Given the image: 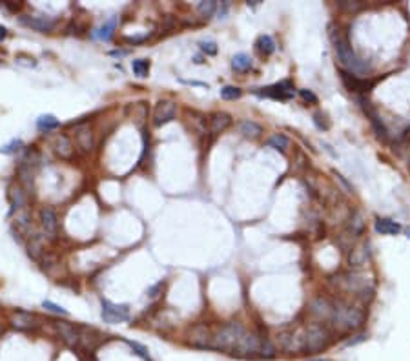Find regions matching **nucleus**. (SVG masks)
Segmentation results:
<instances>
[{
	"label": "nucleus",
	"instance_id": "nucleus-17",
	"mask_svg": "<svg viewBox=\"0 0 410 361\" xmlns=\"http://www.w3.org/2000/svg\"><path fill=\"white\" fill-rule=\"evenodd\" d=\"M341 79H343V82L346 84V88H350V90H354V91H368V90L374 86V80L356 79V77L344 73V71L341 73Z\"/></svg>",
	"mask_w": 410,
	"mask_h": 361
},
{
	"label": "nucleus",
	"instance_id": "nucleus-27",
	"mask_svg": "<svg viewBox=\"0 0 410 361\" xmlns=\"http://www.w3.org/2000/svg\"><path fill=\"white\" fill-rule=\"evenodd\" d=\"M268 144H270L272 148H275V150L285 152L286 148H288V139H286V135H283V134H275L268 139Z\"/></svg>",
	"mask_w": 410,
	"mask_h": 361
},
{
	"label": "nucleus",
	"instance_id": "nucleus-24",
	"mask_svg": "<svg viewBox=\"0 0 410 361\" xmlns=\"http://www.w3.org/2000/svg\"><path fill=\"white\" fill-rule=\"evenodd\" d=\"M80 341H84V345H86L88 348H95L100 343V336L97 334L95 330H88V328H82Z\"/></svg>",
	"mask_w": 410,
	"mask_h": 361
},
{
	"label": "nucleus",
	"instance_id": "nucleus-1",
	"mask_svg": "<svg viewBox=\"0 0 410 361\" xmlns=\"http://www.w3.org/2000/svg\"><path fill=\"white\" fill-rule=\"evenodd\" d=\"M330 40L332 44H334V47H336V53H338L341 64L344 68H348L354 73H364L366 71V66L357 59V55L354 53L350 42L346 39V33H344L341 27H336V26L330 27Z\"/></svg>",
	"mask_w": 410,
	"mask_h": 361
},
{
	"label": "nucleus",
	"instance_id": "nucleus-16",
	"mask_svg": "<svg viewBox=\"0 0 410 361\" xmlns=\"http://www.w3.org/2000/svg\"><path fill=\"white\" fill-rule=\"evenodd\" d=\"M292 90H294V86H292L288 80H285V82H281V84H275V86H272V88H266L263 93L268 95V97H273V99H290Z\"/></svg>",
	"mask_w": 410,
	"mask_h": 361
},
{
	"label": "nucleus",
	"instance_id": "nucleus-38",
	"mask_svg": "<svg viewBox=\"0 0 410 361\" xmlns=\"http://www.w3.org/2000/svg\"><path fill=\"white\" fill-rule=\"evenodd\" d=\"M299 95L304 102H310V104H318V97L312 93L310 90H299Z\"/></svg>",
	"mask_w": 410,
	"mask_h": 361
},
{
	"label": "nucleus",
	"instance_id": "nucleus-11",
	"mask_svg": "<svg viewBox=\"0 0 410 361\" xmlns=\"http://www.w3.org/2000/svg\"><path fill=\"white\" fill-rule=\"evenodd\" d=\"M55 328L62 339L66 341L69 347H77L80 343V334L77 332V328L71 327L69 323H64V321H57L55 323Z\"/></svg>",
	"mask_w": 410,
	"mask_h": 361
},
{
	"label": "nucleus",
	"instance_id": "nucleus-13",
	"mask_svg": "<svg viewBox=\"0 0 410 361\" xmlns=\"http://www.w3.org/2000/svg\"><path fill=\"white\" fill-rule=\"evenodd\" d=\"M11 325L15 328H19V330H31V328L37 327V317L33 314H29V312L19 310V312L11 314Z\"/></svg>",
	"mask_w": 410,
	"mask_h": 361
},
{
	"label": "nucleus",
	"instance_id": "nucleus-34",
	"mask_svg": "<svg viewBox=\"0 0 410 361\" xmlns=\"http://www.w3.org/2000/svg\"><path fill=\"white\" fill-rule=\"evenodd\" d=\"M17 226H19L22 232H27V230L31 228V221H29L27 212H22V214L17 215Z\"/></svg>",
	"mask_w": 410,
	"mask_h": 361
},
{
	"label": "nucleus",
	"instance_id": "nucleus-39",
	"mask_svg": "<svg viewBox=\"0 0 410 361\" xmlns=\"http://www.w3.org/2000/svg\"><path fill=\"white\" fill-rule=\"evenodd\" d=\"M201 47H203V51H206L208 55H215V53H217V46H215V42H203V44H201Z\"/></svg>",
	"mask_w": 410,
	"mask_h": 361
},
{
	"label": "nucleus",
	"instance_id": "nucleus-3",
	"mask_svg": "<svg viewBox=\"0 0 410 361\" xmlns=\"http://www.w3.org/2000/svg\"><path fill=\"white\" fill-rule=\"evenodd\" d=\"M332 321H334L336 325H339L341 328H346V330H357V328L363 327L364 312H363V308H357V307L334 308Z\"/></svg>",
	"mask_w": 410,
	"mask_h": 361
},
{
	"label": "nucleus",
	"instance_id": "nucleus-4",
	"mask_svg": "<svg viewBox=\"0 0 410 361\" xmlns=\"http://www.w3.org/2000/svg\"><path fill=\"white\" fill-rule=\"evenodd\" d=\"M330 345V332L328 328L314 323L306 328V352H321Z\"/></svg>",
	"mask_w": 410,
	"mask_h": 361
},
{
	"label": "nucleus",
	"instance_id": "nucleus-26",
	"mask_svg": "<svg viewBox=\"0 0 410 361\" xmlns=\"http://www.w3.org/2000/svg\"><path fill=\"white\" fill-rule=\"evenodd\" d=\"M232 66H233V69H237V71H248L251 68V59L245 53H237L232 60Z\"/></svg>",
	"mask_w": 410,
	"mask_h": 361
},
{
	"label": "nucleus",
	"instance_id": "nucleus-2",
	"mask_svg": "<svg viewBox=\"0 0 410 361\" xmlns=\"http://www.w3.org/2000/svg\"><path fill=\"white\" fill-rule=\"evenodd\" d=\"M246 330L241 323H228L226 327H223L217 334L212 338V347L215 350H233L235 345L239 343L241 336L245 334Z\"/></svg>",
	"mask_w": 410,
	"mask_h": 361
},
{
	"label": "nucleus",
	"instance_id": "nucleus-40",
	"mask_svg": "<svg viewBox=\"0 0 410 361\" xmlns=\"http://www.w3.org/2000/svg\"><path fill=\"white\" fill-rule=\"evenodd\" d=\"M130 347H132L133 350H137V354L142 356L144 360H148V350H146V347H142L139 343H133V341H130Z\"/></svg>",
	"mask_w": 410,
	"mask_h": 361
},
{
	"label": "nucleus",
	"instance_id": "nucleus-30",
	"mask_svg": "<svg viewBox=\"0 0 410 361\" xmlns=\"http://www.w3.org/2000/svg\"><path fill=\"white\" fill-rule=\"evenodd\" d=\"M132 68H133V73L137 75V77H146L148 71H150V62H148V60H142V59L133 60Z\"/></svg>",
	"mask_w": 410,
	"mask_h": 361
},
{
	"label": "nucleus",
	"instance_id": "nucleus-36",
	"mask_svg": "<svg viewBox=\"0 0 410 361\" xmlns=\"http://www.w3.org/2000/svg\"><path fill=\"white\" fill-rule=\"evenodd\" d=\"M113 27H115V19H112V20H110V22L106 24V26L100 27L99 33H97V37H99V39L108 40L110 37H112V33H113Z\"/></svg>",
	"mask_w": 410,
	"mask_h": 361
},
{
	"label": "nucleus",
	"instance_id": "nucleus-9",
	"mask_svg": "<svg viewBox=\"0 0 410 361\" xmlns=\"http://www.w3.org/2000/svg\"><path fill=\"white\" fill-rule=\"evenodd\" d=\"M20 22L24 26H29L37 31H51L55 27V20L46 15H22Z\"/></svg>",
	"mask_w": 410,
	"mask_h": 361
},
{
	"label": "nucleus",
	"instance_id": "nucleus-32",
	"mask_svg": "<svg viewBox=\"0 0 410 361\" xmlns=\"http://www.w3.org/2000/svg\"><path fill=\"white\" fill-rule=\"evenodd\" d=\"M241 93H243V91H241L237 86H225L221 90V97L225 100H235L241 97Z\"/></svg>",
	"mask_w": 410,
	"mask_h": 361
},
{
	"label": "nucleus",
	"instance_id": "nucleus-31",
	"mask_svg": "<svg viewBox=\"0 0 410 361\" xmlns=\"http://www.w3.org/2000/svg\"><path fill=\"white\" fill-rule=\"evenodd\" d=\"M364 259H366V250H364L363 247L356 248V250H352L350 257H348V261H350V265H363Z\"/></svg>",
	"mask_w": 410,
	"mask_h": 361
},
{
	"label": "nucleus",
	"instance_id": "nucleus-28",
	"mask_svg": "<svg viewBox=\"0 0 410 361\" xmlns=\"http://www.w3.org/2000/svg\"><path fill=\"white\" fill-rule=\"evenodd\" d=\"M215 9H217V2H213V0H206V2H199L197 6V11L203 17H212L213 13H215Z\"/></svg>",
	"mask_w": 410,
	"mask_h": 361
},
{
	"label": "nucleus",
	"instance_id": "nucleus-25",
	"mask_svg": "<svg viewBox=\"0 0 410 361\" xmlns=\"http://www.w3.org/2000/svg\"><path fill=\"white\" fill-rule=\"evenodd\" d=\"M37 126H39L40 132H49V130L59 128V119H55L53 115H42L37 120Z\"/></svg>",
	"mask_w": 410,
	"mask_h": 361
},
{
	"label": "nucleus",
	"instance_id": "nucleus-29",
	"mask_svg": "<svg viewBox=\"0 0 410 361\" xmlns=\"http://www.w3.org/2000/svg\"><path fill=\"white\" fill-rule=\"evenodd\" d=\"M19 174H20V179H22V182L26 184L27 190H31V188H33V174H31V168H27V164L24 162V164H20Z\"/></svg>",
	"mask_w": 410,
	"mask_h": 361
},
{
	"label": "nucleus",
	"instance_id": "nucleus-6",
	"mask_svg": "<svg viewBox=\"0 0 410 361\" xmlns=\"http://www.w3.org/2000/svg\"><path fill=\"white\" fill-rule=\"evenodd\" d=\"M175 115H177V104L173 100H160L153 112V124L155 126L166 124L175 119Z\"/></svg>",
	"mask_w": 410,
	"mask_h": 361
},
{
	"label": "nucleus",
	"instance_id": "nucleus-15",
	"mask_svg": "<svg viewBox=\"0 0 410 361\" xmlns=\"http://www.w3.org/2000/svg\"><path fill=\"white\" fill-rule=\"evenodd\" d=\"M53 148L55 152H57V155L62 157V159H69L73 155V144L66 135H57L53 139Z\"/></svg>",
	"mask_w": 410,
	"mask_h": 361
},
{
	"label": "nucleus",
	"instance_id": "nucleus-5",
	"mask_svg": "<svg viewBox=\"0 0 410 361\" xmlns=\"http://www.w3.org/2000/svg\"><path fill=\"white\" fill-rule=\"evenodd\" d=\"M279 347L285 352L290 354H299L306 350V328L296 330V332H283L279 334Z\"/></svg>",
	"mask_w": 410,
	"mask_h": 361
},
{
	"label": "nucleus",
	"instance_id": "nucleus-41",
	"mask_svg": "<svg viewBox=\"0 0 410 361\" xmlns=\"http://www.w3.org/2000/svg\"><path fill=\"white\" fill-rule=\"evenodd\" d=\"M20 144H22V142H20V140H13V142H11V144H9V146L2 148V150H0V152H4V154H11V152H15V146L19 148Z\"/></svg>",
	"mask_w": 410,
	"mask_h": 361
},
{
	"label": "nucleus",
	"instance_id": "nucleus-14",
	"mask_svg": "<svg viewBox=\"0 0 410 361\" xmlns=\"http://www.w3.org/2000/svg\"><path fill=\"white\" fill-rule=\"evenodd\" d=\"M212 338L213 336H210V330L201 325V327H195L192 330L190 343H192L193 347H199V348H210L212 347Z\"/></svg>",
	"mask_w": 410,
	"mask_h": 361
},
{
	"label": "nucleus",
	"instance_id": "nucleus-45",
	"mask_svg": "<svg viewBox=\"0 0 410 361\" xmlns=\"http://www.w3.org/2000/svg\"><path fill=\"white\" fill-rule=\"evenodd\" d=\"M407 237H409V239H410V226L407 228Z\"/></svg>",
	"mask_w": 410,
	"mask_h": 361
},
{
	"label": "nucleus",
	"instance_id": "nucleus-23",
	"mask_svg": "<svg viewBox=\"0 0 410 361\" xmlns=\"http://www.w3.org/2000/svg\"><path fill=\"white\" fill-rule=\"evenodd\" d=\"M9 199H11L13 208H22L26 203V194L20 186H11L9 188Z\"/></svg>",
	"mask_w": 410,
	"mask_h": 361
},
{
	"label": "nucleus",
	"instance_id": "nucleus-37",
	"mask_svg": "<svg viewBox=\"0 0 410 361\" xmlns=\"http://www.w3.org/2000/svg\"><path fill=\"white\" fill-rule=\"evenodd\" d=\"M42 307L47 308V310H51V312H55V314L68 316V310H64L62 307H59V305H55V303H51V301H44V303H42Z\"/></svg>",
	"mask_w": 410,
	"mask_h": 361
},
{
	"label": "nucleus",
	"instance_id": "nucleus-18",
	"mask_svg": "<svg viewBox=\"0 0 410 361\" xmlns=\"http://www.w3.org/2000/svg\"><path fill=\"white\" fill-rule=\"evenodd\" d=\"M376 232L381 235H397L401 232V225L392 219H377Z\"/></svg>",
	"mask_w": 410,
	"mask_h": 361
},
{
	"label": "nucleus",
	"instance_id": "nucleus-12",
	"mask_svg": "<svg viewBox=\"0 0 410 361\" xmlns=\"http://www.w3.org/2000/svg\"><path fill=\"white\" fill-rule=\"evenodd\" d=\"M75 134H77V142L82 152H91L93 146H95V139H93V132L91 128L88 124H80V126L75 128Z\"/></svg>",
	"mask_w": 410,
	"mask_h": 361
},
{
	"label": "nucleus",
	"instance_id": "nucleus-8",
	"mask_svg": "<svg viewBox=\"0 0 410 361\" xmlns=\"http://www.w3.org/2000/svg\"><path fill=\"white\" fill-rule=\"evenodd\" d=\"M261 341L255 334H250V332H245L241 336L239 343L235 345L233 352L243 356H251V354H259V348H261Z\"/></svg>",
	"mask_w": 410,
	"mask_h": 361
},
{
	"label": "nucleus",
	"instance_id": "nucleus-33",
	"mask_svg": "<svg viewBox=\"0 0 410 361\" xmlns=\"http://www.w3.org/2000/svg\"><path fill=\"white\" fill-rule=\"evenodd\" d=\"M259 356H263L266 360H272L275 356V347L268 339H263L261 341V348H259Z\"/></svg>",
	"mask_w": 410,
	"mask_h": 361
},
{
	"label": "nucleus",
	"instance_id": "nucleus-46",
	"mask_svg": "<svg viewBox=\"0 0 410 361\" xmlns=\"http://www.w3.org/2000/svg\"><path fill=\"white\" fill-rule=\"evenodd\" d=\"M0 332H2V325H0Z\"/></svg>",
	"mask_w": 410,
	"mask_h": 361
},
{
	"label": "nucleus",
	"instance_id": "nucleus-20",
	"mask_svg": "<svg viewBox=\"0 0 410 361\" xmlns=\"http://www.w3.org/2000/svg\"><path fill=\"white\" fill-rule=\"evenodd\" d=\"M312 312L318 316V317H332L334 308H332V305L326 299L319 297V299H316L312 303Z\"/></svg>",
	"mask_w": 410,
	"mask_h": 361
},
{
	"label": "nucleus",
	"instance_id": "nucleus-7",
	"mask_svg": "<svg viewBox=\"0 0 410 361\" xmlns=\"http://www.w3.org/2000/svg\"><path fill=\"white\" fill-rule=\"evenodd\" d=\"M102 319L108 323H120L130 319V308L126 305H113L104 301L102 303Z\"/></svg>",
	"mask_w": 410,
	"mask_h": 361
},
{
	"label": "nucleus",
	"instance_id": "nucleus-22",
	"mask_svg": "<svg viewBox=\"0 0 410 361\" xmlns=\"http://www.w3.org/2000/svg\"><path fill=\"white\" fill-rule=\"evenodd\" d=\"M257 49L263 55H272L275 51V42H273L270 35H261L257 40Z\"/></svg>",
	"mask_w": 410,
	"mask_h": 361
},
{
	"label": "nucleus",
	"instance_id": "nucleus-43",
	"mask_svg": "<svg viewBox=\"0 0 410 361\" xmlns=\"http://www.w3.org/2000/svg\"><path fill=\"white\" fill-rule=\"evenodd\" d=\"M160 287H162V283H159V285H155V287H152V288H150V292H148V294L152 295V297H155V295H157V290H159Z\"/></svg>",
	"mask_w": 410,
	"mask_h": 361
},
{
	"label": "nucleus",
	"instance_id": "nucleus-21",
	"mask_svg": "<svg viewBox=\"0 0 410 361\" xmlns=\"http://www.w3.org/2000/svg\"><path fill=\"white\" fill-rule=\"evenodd\" d=\"M239 130H241V134L245 137H251V139H255V137L263 134V128L259 126L257 122H253V120H243L239 124Z\"/></svg>",
	"mask_w": 410,
	"mask_h": 361
},
{
	"label": "nucleus",
	"instance_id": "nucleus-42",
	"mask_svg": "<svg viewBox=\"0 0 410 361\" xmlns=\"http://www.w3.org/2000/svg\"><path fill=\"white\" fill-rule=\"evenodd\" d=\"M336 179H338L339 182H341V184H343V188H344V190H346V192H348V194H350V192H352V188H350V184H348V182H346V180L343 179V175L336 174Z\"/></svg>",
	"mask_w": 410,
	"mask_h": 361
},
{
	"label": "nucleus",
	"instance_id": "nucleus-35",
	"mask_svg": "<svg viewBox=\"0 0 410 361\" xmlns=\"http://www.w3.org/2000/svg\"><path fill=\"white\" fill-rule=\"evenodd\" d=\"M40 252H42V241H40L37 235H33V237H31V243H29V255H31V257H39Z\"/></svg>",
	"mask_w": 410,
	"mask_h": 361
},
{
	"label": "nucleus",
	"instance_id": "nucleus-10",
	"mask_svg": "<svg viewBox=\"0 0 410 361\" xmlns=\"http://www.w3.org/2000/svg\"><path fill=\"white\" fill-rule=\"evenodd\" d=\"M39 217H40L42 230H44L49 237L57 235V232H59V219H57V214H55L53 210H51V208H42Z\"/></svg>",
	"mask_w": 410,
	"mask_h": 361
},
{
	"label": "nucleus",
	"instance_id": "nucleus-44",
	"mask_svg": "<svg viewBox=\"0 0 410 361\" xmlns=\"http://www.w3.org/2000/svg\"><path fill=\"white\" fill-rule=\"evenodd\" d=\"M4 39H6V27L0 26V40H4Z\"/></svg>",
	"mask_w": 410,
	"mask_h": 361
},
{
	"label": "nucleus",
	"instance_id": "nucleus-19",
	"mask_svg": "<svg viewBox=\"0 0 410 361\" xmlns=\"http://www.w3.org/2000/svg\"><path fill=\"white\" fill-rule=\"evenodd\" d=\"M232 124V117L228 113H213L210 117V130L212 134H221Z\"/></svg>",
	"mask_w": 410,
	"mask_h": 361
}]
</instances>
